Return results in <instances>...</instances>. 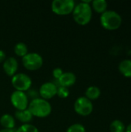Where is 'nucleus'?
<instances>
[{
    "instance_id": "aec40b11",
    "label": "nucleus",
    "mask_w": 131,
    "mask_h": 132,
    "mask_svg": "<svg viewBox=\"0 0 131 132\" xmlns=\"http://www.w3.org/2000/svg\"><path fill=\"white\" fill-rule=\"evenodd\" d=\"M66 132H86V128L83 125L76 123L70 125L67 128Z\"/></svg>"
},
{
    "instance_id": "dca6fc26",
    "label": "nucleus",
    "mask_w": 131,
    "mask_h": 132,
    "mask_svg": "<svg viewBox=\"0 0 131 132\" xmlns=\"http://www.w3.org/2000/svg\"><path fill=\"white\" fill-rule=\"evenodd\" d=\"M107 2L106 0H94L92 2V8L98 13H103L107 11Z\"/></svg>"
},
{
    "instance_id": "39448f33",
    "label": "nucleus",
    "mask_w": 131,
    "mask_h": 132,
    "mask_svg": "<svg viewBox=\"0 0 131 132\" xmlns=\"http://www.w3.org/2000/svg\"><path fill=\"white\" fill-rule=\"evenodd\" d=\"M76 4L73 0H54L52 2V11L58 15H67L73 12Z\"/></svg>"
},
{
    "instance_id": "20e7f679",
    "label": "nucleus",
    "mask_w": 131,
    "mask_h": 132,
    "mask_svg": "<svg viewBox=\"0 0 131 132\" xmlns=\"http://www.w3.org/2000/svg\"><path fill=\"white\" fill-rule=\"evenodd\" d=\"M23 67L30 71L39 70L43 65V58L37 53H28L22 58Z\"/></svg>"
},
{
    "instance_id": "9d476101",
    "label": "nucleus",
    "mask_w": 131,
    "mask_h": 132,
    "mask_svg": "<svg viewBox=\"0 0 131 132\" xmlns=\"http://www.w3.org/2000/svg\"><path fill=\"white\" fill-rule=\"evenodd\" d=\"M19 63L15 57H8L3 62V70L5 74L8 77H13L16 74L18 70Z\"/></svg>"
},
{
    "instance_id": "f8f14e48",
    "label": "nucleus",
    "mask_w": 131,
    "mask_h": 132,
    "mask_svg": "<svg viewBox=\"0 0 131 132\" xmlns=\"http://www.w3.org/2000/svg\"><path fill=\"white\" fill-rule=\"evenodd\" d=\"M15 118L20 121L21 123L25 124H29V122L32 120L33 116L29 112L28 109L23 110V111H16L15 113Z\"/></svg>"
},
{
    "instance_id": "412c9836",
    "label": "nucleus",
    "mask_w": 131,
    "mask_h": 132,
    "mask_svg": "<svg viewBox=\"0 0 131 132\" xmlns=\"http://www.w3.org/2000/svg\"><path fill=\"white\" fill-rule=\"evenodd\" d=\"M56 95L60 97V98H66L69 95V89L64 87H58L57 88V94Z\"/></svg>"
},
{
    "instance_id": "b1692460",
    "label": "nucleus",
    "mask_w": 131,
    "mask_h": 132,
    "mask_svg": "<svg viewBox=\"0 0 131 132\" xmlns=\"http://www.w3.org/2000/svg\"><path fill=\"white\" fill-rule=\"evenodd\" d=\"M6 60V55H5V53L0 50V63H3L5 60Z\"/></svg>"
},
{
    "instance_id": "1a4fd4ad",
    "label": "nucleus",
    "mask_w": 131,
    "mask_h": 132,
    "mask_svg": "<svg viewBox=\"0 0 131 132\" xmlns=\"http://www.w3.org/2000/svg\"><path fill=\"white\" fill-rule=\"evenodd\" d=\"M57 85L53 82H46L41 85L39 90V94L41 98L46 101L52 99L57 94Z\"/></svg>"
},
{
    "instance_id": "ddd939ff",
    "label": "nucleus",
    "mask_w": 131,
    "mask_h": 132,
    "mask_svg": "<svg viewBox=\"0 0 131 132\" xmlns=\"http://www.w3.org/2000/svg\"><path fill=\"white\" fill-rule=\"evenodd\" d=\"M0 124L3 128L14 129L15 126V120L12 115L9 114H5L0 118Z\"/></svg>"
},
{
    "instance_id": "a878e982",
    "label": "nucleus",
    "mask_w": 131,
    "mask_h": 132,
    "mask_svg": "<svg viewBox=\"0 0 131 132\" xmlns=\"http://www.w3.org/2000/svg\"><path fill=\"white\" fill-rule=\"evenodd\" d=\"M125 132H131V123L127 127V128H126Z\"/></svg>"
},
{
    "instance_id": "4468645a",
    "label": "nucleus",
    "mask_w": 131,
    "mask_h": 132,
    "mask_svg": "<svg viewBox=\"0 0 131 132\" xmlns=\"http://www.w3.org/2000/svg\"><path fill=\"white\" fill-rule=\"evenodd\" d=\"M120 72L126 77H131V60L126 59L119 64Z\"/></svg>"
},
{
    "instance_id": "5701e85b",
    "label": "nucleus",
    "mask_w": 131,
    "mask_h": 132,
    "mask_svg": "<svg viewBox=\"0 0 131 132\" xmlns=\"http://www.w3.org/2000/svg\"><path fill=\"white\" fill-rule=\"evenodd\" d=\"M27 93H25L26 94V95H27V97H28V98H29V97H31L32 98V100H34V99H36V98H38V95H39V92H37L36 90H29L28 91H26Z\"/></svg>"
},
{
    "instance_id": "0eeeda50",
    "label": "nucleus",
    "mask_w": 131,
    "mask_h": 132,
    "mask_svg": "<svg viewBox=\"0 0 131 132\" xmlns=\"http://www.w3.org/2000/svg\"><path fill=\"white\" fill-rule=\"evenodd\" d=\"M10 101L12 105L16 109V111H23L28 109L29 98L25 92L15 90L10 96Z\"/></svg>"
},
{
    "instance_id": "6ab92c4d",
    "label": "nucleus",
    "mask_w": 131,
    "mask_h": 132,
    "mask_svg": "<svg viewBox=\"0 0 131 132\" xmlns=\"http://www.w3.org/2000/svg\"><path fill=\"white\" fill-rule=\"evenodd\" d=\"M15 132H39V129L31 125V124H25V125H22L19 128H17Z\"/></svg>"
},
{
    "instance_id": "4be33fe9",
    "label": "nucleus",
    "mask_w": 131,
    "mask_h": 132,
    "mask_svg": "<svg viewBox=\"0 0 131 132\" xmlns=\"http://www.w3.org/2000/svg\"><path fill=\"white\" fill-rule=\"evenodd\" d=\"M63 70H62L61 68H59V67L55 68V69L53 70V77H54V79H55L56 80H58L60 78V77L63 75Z\"/></svg>"
},
{
    "instance_id": "393cba45",
    "label": "nucleus",
    "mask_w": 131,
    "mask_h": 132,
    "mask_svg": "<svg viewBox=\"0 0 131 132\" xmlns=\"http://www.w3.org/2000/svg\"><path fill=\"white\" fill-rule=\"evenodd\" d=\"M0 132H15L14 129H5V128H3L2 130H0Z\"/></svg>"
},
{
    "instance_id": "f257e3e1",
    "label": "nucleus",
    "mask_w": 131,
    "mask_h": 132,
    "mask_svg": "<svg viewBox=\"0 0 131 132\" xmlns=\"http://www.w3.org/2000/svg\"><path fill=\"white\" fill-rule=\"evenodd\" d=\"M90 3V1H82L75 5L72 14L74 21L77 24L80 26H85L90 22L93 12Z\"/></svg>"
},
{
    "instance_id": "7ed1b4c3",
    "label": "nucleus",
    "mask_w": 131,
    "mask_h": 132,
    "mask_svg": "<svg viewBox=\"0 0 131 132\" xmlns=\"http://www.w3.org/2000/svg\"><path fill=\"white\" fill-rule=\"evenodd\" d=\"M100 23L103 28L109 30L118 29L122 23L121 15L116 11L107 10L100 15Z\"/></svg>"
},
{
    "instance_id": "f3484780",
    "label": "nucleus",
    "mask_w": 131,
    "mask_h": 132,
    "mask_svg": "<svg viewBox=\"0 0 131 132\" xmlns=\"http://www.w3.org/2000/svg\"><path fill=\"white\" fill-rule=\"evenodd\" d=\"M14 53L16 56L22 58L28 53V47L24 43L19 42L14 46Z\"/></svg>"
},
{
    "instance_id": "a211bd4d",
    "label": "nucleus",
    "mask_w": 131,
    "mask_h": 132,
    "mask_svg": "<svg viewBox=\"0 0 131 132\" xmlns=\"http://www.w3.org/2000/svg\"><path fill=\"white\" fill-rule=\"evenodd\" d=\"M126 127L123 121L120 120H114L110 125V130L111 132H125Z\"/></svg>"
},
{
    "instance_id": "f03ea898",
    "label": "nucleus",
    "mask_w": 131,
    "mask_h": 132,
    "mask_svg": "<svg viewBox=\"0 0 131 132\" xmlns=\"http://www.w3.org/2000/svg\"><path fill=\"white\" fill-rule=\"evenodd\" d=\"M28 110L33 117L44 118L51 114L52 106L48 101L38 97L29 102Z\"/></svg>"
},
{
    "instance_id": "2eb2a0df",
    "label": "nucleus",
    "mask_w": 131,
    "mask_h": 132,
    "mask_svg": "<svg viewBox=\"0 0 131 132\" xmlns=\"http://www.w3.org/2000/svg\"><path fill=\"white\" fill-rule=\"evenodd\" d=\"M100 90L97 86H90L86 90V97H87L89 100L94 101L97 100L100 96Z\"/></svg>"
},
{
    "instance_id": "9b49d317",
    "label": "nucleus",
    "mask_w": 131,
    "mask_h": 132,
    "mask_svg": "<svg viewBox=\"0 0 131 132\" xmlns=\"http://www.w3.org/2000/svg\"><path fill=\"white\" fill-rule=\"evenodd\" d=\"M76 81V77L73 72H63V75L57 80L59 87H64L69 88L75 84Z\"/></svg>"
},
{
    "instance_id": "6e6552de",
    "label": "nucleus",
    "mask_w": 131,
    "mask_h": 132,
    "mask_svg": "<svg viewBox=\"0 0 131 132\" xmlns=\"http://www.w3.org/2000/svg\"><path fill=\"white\" fill-rule=\"evenodd\" d=\"M74 110L76 113L81 116H88L92 113L93 105L92 101L87 97H80L74 103Z\"/></svg>"
},
{
    "instance_id": "423d86ee",
    "label": "nucleus",
    "mask_w": 131,
    "mask_h": 132,
    "mask_svg": "<svg viewBox=\"0 0 131 132\" xmlns=\"http://www.w3.org/2000/svg\"><path fill=\"white\" fill-rule=\"evenodd\" d=\"M11 83L15 90L26 92L32 86V79L29 76L23 73H16L12 77Z\"/></svg>"
}]
</instances>
